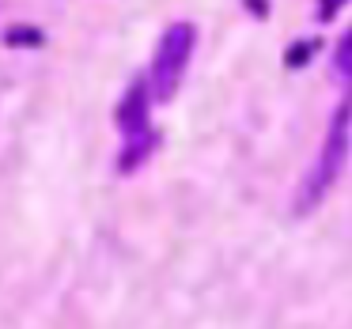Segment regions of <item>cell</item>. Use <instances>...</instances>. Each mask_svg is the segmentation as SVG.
<instances>
[{
  "instance_id": "6da1fadb",
  "label": "cell",
  "mask_w": 352,
  "mask_h": 329,
  "mask_svg": "<svg viewBox=\"0 0 352 329\" xmlns=\"http://www.w3.org/2000/svg\"><path fill=\"white\" fill-rule=\"evenodd\" d=\"M148 106H152V91L144 80H133L129 91L118 102V129H122V155H118V170L133 174L137 167H144L148 155L155 152V133L148 125Z\"/></svg>"
},
{
  "instance_id": "3957f363",
  "label": "cell",
  "mask_w": 352,
  "mask_h": 329,
  "mask_svg": "<svg viewBox=\"0 0 352 329\" xmlns=\"http://www.w3.org/2000/svg\"><path fill=\"white\" fill-rule=\"evenodd\" d=\"M193 42H197V31L193 23H170L163 31L160 46H155L152 57V80H148V91H152L155 102H170L186 76V65H190Z\"/></svg>"
},
{
  "instance_id": "7a4b0ae2",
  "label": "cell",
  "mask_w": 352,
  "mask_h": 329,
  "mask_svg": "<svg viewBox=\"0 0 352 329\" xmlns=\"http://www.w3.org/2000/svg\"><path fill=\"white\" fill-rule=\"evenodd\" d=\"M349 114H352L349 102L333 114V125H329L326 140H322V152H318V159L311 163V170H307V178H303V190H299V201H296L299 212H311V208L333 190L337 178H341L344 163H349Z\"/></svg>"
},
{
  "instance_id": "277c9868",
  "label": "cell",
  "mask_w": 352,
  "mask_h": 329,
  "mask_svg": "<svg viewBox=\"0 0 352 329\" xmlns=\"http://www.w3.org/2000/svg\"><path fill=\"white\" fill-rule=\"evenodd\" d=\"M333 65H337V76L344 84H352V31L337 42V54H333Z\"/></svg>"
},
{
  "instance_id": "5b68a950",
  "label": "cell",
  "mask_w": 352,
  "mask_h": 329,
  "mask_svg": "<svg viewBox=\"0 0 352 329\" xmlns=\"http://www.w3.org/2000/svg\"><path fill=\"white\" fill-rule=\"evenodd\" d=\"M4 42H8V46H38L42 34L31 31V27H12V31L4 34Z\"/></svg>"
},
{
  "instance_id": "8992f818",
  "label": "cell",
  "mask_w": 352,
  "mask_h": 329,
  "mask_svg": "<svg viewBox=\"0 0 352 329\" xmlns=\"http://www.w3.org/2000/svg\"><path fill=\"white\" fill-rule=\"evenodd\" d=\"M344 4H349V0H318V19H322V23H326V19H333Z\"/></svg>"
}]
</instances>
